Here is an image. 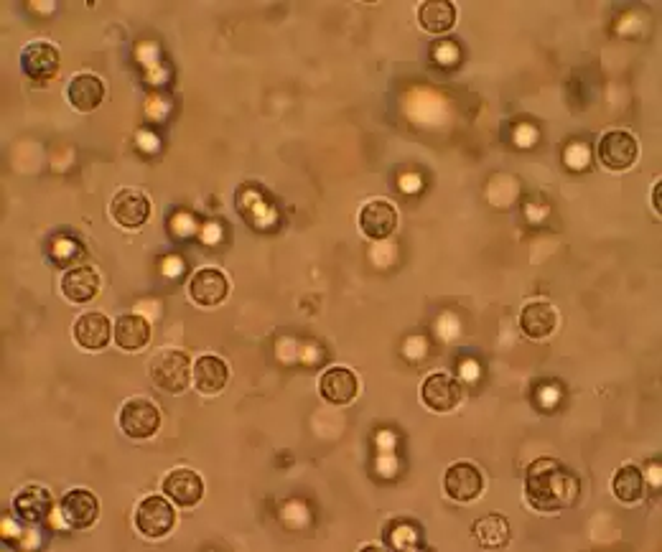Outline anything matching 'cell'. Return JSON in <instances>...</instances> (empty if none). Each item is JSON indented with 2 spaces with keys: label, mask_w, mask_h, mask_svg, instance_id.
Returning <instances> with one entry per match:
<instances>
[{
  "label": "cell",
  "mask_w": 662,
  "mask_h": 552,
  "mask_svg": "<svg viewBox=\"0 0 662 552\" xmlns=\"http://www.w3.org/2000/svg\"><path fill=\"white\" fill-rule=\"evenodd\" d=\"M176 525V514L169 497H146L135 509V527L148 540H161Z\"/></svg>",
  "instance_id": "3"
},
{
  "label": "cell",
  "mask_w": 662,
  "mask_h": 552,
  "mask_svg": "<svg viewBox=\"0 0 662 552\" xmlns=\"http://www.w3.org/2000/svg\"><path fill=\"white\" fill-rule=\"evenodd\" d=\"M421 400L433 413H451L461 402V387L449 374L433 372L423 380Z\"/></svg>",
  "instance_id": "8"
},
{
  "label": "cell",
  "mask_w": 662,
  "mask_h": 552,
  "mask_svg": "<svg viewBox=\"0 0 662 552\" xmlns=\"http://www.w3.org/2000/svg\"><path fill=\"white\" fill-rule=\"evenodd\" d=\"M319 392L331 405H349L360 392V382L357 374L347 367H331L321 374Z\"/></svg>",
  "instance_id": "15"
},
{
  "label": "cell",
  "mask_w": 662,
  "mask_h": 552,
  "mask_svg": "<svg viewBox=\"0 0 662 552\" xmlns=\"http://www.w3.org/2000/svg\"><path fill=\"white\" fill-rule=\"evenodd\" d=\"M398 227V212L388 201H370L360 212V229L370 240H388Z\"/></svg>",
  "instance_id": "16"
},
{
  "label": "cell",
  "mask_w": 662,
  "mask_h": 552,
  "mask_svg": "<svg viewBox=\"0 0 662 552\" xmlns=\"http://www.w3.org/2000/svg\"><path fill=\"white\" fill-rule=\"evenodd\" d=\"M120 428L133 441H148L161 428V413L151 400H128L120 410Z\"/></svg>",
  "instance_id": "4"
},
{
  "label": "cell",
  "mask_w": 662,
  "mask_h": 552,
  "mask_svg": "<svg viewBox=\"0 0 662 552\" xmlns=\"http://www.w3.org/2000/svg\"><path fill=\"white\" fill-rule=\"evenodd\" d=\"M51 494L41 486H26L16 494L13 499V512L18 514V519L23 522H31V525H39L51 514Z\"/></svg>",
  "instance_id": "18"
},
{
  "label": "cell",
  "mask_w": 662,
  "mask_h": 552,
  "mask_svg": "<svg viewBox=\"0 0 662 552\" xmlns=\"http://www.w3.org/2000/svg\"><path fill=\"white\" fill-rule=\"evenodd\" d=\"M520 329L528 339H548L558 329V311L550 303H528L520 313Z\"/></svg>",
  "instance_id": "17"
},
{
  "label": "cell",
  "mask_w": 662,
  "mask_h": 552,
  "mask_svg": "<svg viewBox=\"0 0 662 552\" xmlns=\"http://www.w3.org/2000/svg\"><path fill=\"white\" fill-rule=\"evenodd\" d=\"M67 97L74 110L92 112L105 100V84H102V79H97L95 74H77V77L69 82Z\"/></svg>",
  "instance_id": "21"
},
{
  "label": "cell",
  "mask_w": 662,
  "mask_h": 552,
  "mask_svg": "<svg viewBox=\"0 0 662 552\" xmlns=\"http://www.w3.org/2000/svg\"><path fill=\"white\" fill-rule=\"evenodd\" d=\"M151 341V324L148 318L138 316V313H125L115 321V344L123 352H141L143 346Z\"/></svg>",
  "instance_id": "20"
},
{
  "label": "cell",
  "mask_w": 662,
  "mask_h": 552,
  "mask_svg": "<svg viewBox=\"0 0 662 552\" xmlns=\"http://www.w3.org/2000/svg\"><path fill=\"white\" fill-rule=\"evenodd\" d=\"M72 331H74V341H77L82 349H87V352H100V349H105L115 334L113 326H110V318L102 316V313L97 311L79 316L77 321H74Z\"/></svg>",
  "instance_id": "14"
},
{
  "label": "cell",
  "mask_w": 662,
  "mask_h": 552,
  "mask_svg": "<svg viewBox=\"0 0 662 552\" xmlns=\"http://www.w3.org/2000/svg\"><path fill=\"white\" fill-rule=\"evenodd\" d=\"M525 497L538 512H561L576 504L578 476L558 458H538L525 476Z\"/></svg>",
  "instance_id": "1"
},
{
  "label": "cell",
  "mask_w": 662,
  "mask_h": 552,
  "mask_svg": "<svg viewBox=\"0 0 662 552\" xmlns=\"http://www.w3.org/2000/svg\"><path fill=\"white\" fill-rule=\"evenodd\" d=\"M660 191H662V184H657V186H655V191H652V194H655V199H652V204H655L657 212H660Z\"/></svg>",
  "instance_id": "25"
},
{
  "label": "cell",
  "mask_w": 662,
  "mask_h": 552,
  "mask_svg": "<svg viewBox=\"0 0 662 552\" xmlns=\"http://www.w3.org/2000/svg\"><path fill=\"white\" fill-rule=\"evenodd\" d=\"M596 153H599V161L609 171H627L629 166H634L637 156H640V145H637V138L627 133V130H609L606 135H601Z\"/></svg>",
  "instance_id": "5"
},
{
  "label": "cell",
  "mask_w": 662,
  "mask_h": 552,
  "mask_svg": "<svg viewBox=\"0 0 662 552\" xmlns=\"http://www.w3.org/2000/svg\"><path fill=\"white\" fill-rule=\"evenodd\" d=\"M191 367L194 364L189 362L184 352H179V349H163V352H158L151 359L148 374H151L153 385L158 390L169 392V395H181V392L189 390Z\"/></svg>",
  "instance_id": "2"
},
{
  "label": "cell",
  "mask_w": 662,
  "mask_h": 552,
  "mask_svg": "<svg viewBox=\"0 0 662 552\" xmlns=\"http://www.w3.org/2000/svg\"><path fill=\"white\" fill-rule=\"evenodd\" d=\"M230 380V369H227L225 359L214 357V354H204L191 367V385L197 387L199 395H219L227 387Z\"/></svg>",
  "instance_id": "12"
},
{
  "label": "cell",
  "mask_w": 662,
  "mask_h": 552,
  "mask_svg": "<svg viewBox=\"0 0 662 552\" xmlns=\"http://www.w3.org/2000/svg\"><path fill=\"white\" fill-rule=\"evenodd\" d=\"M100 517V502L92 491L72 489L62 499V519L72 530H87Z\"/></svg>",
  "instance_id": "10"
},
{
  "label": "cell",
  "mask_w": 662,
  "mask_h": 552,
  "mask_svg": "<svg viewBox=\"0 0 662 552\" xmlns=\"http://www.w3.org/2000/svg\"><path fill=\"white\" fill-rule=\"evenodd\" d=\"M474 537H477V542L484 550H500L512 537L510 522L502 514H487V517H482L474 525Z\"/></svg>",
  "instance_id": "23"
},
{
  "label": "cell",
  "mask_w": 662,
  "mask_h": 552,
  "mask_svg": "<svg viewBox=\"0 0 662 552\" xmlns=\"http://www.w3.org/2000/svg\"><path fill=\"white\" fill-rule=\"evenodd\" d=\"M110 217L123 229H138L151 217V201L135 189H120L110 201Z\"/></svg>",
  "instance_id": "6"
},
{
  "label": "cell",
  "mask_w": 662,
  "mask_h": 552,
  "mask_svg": "<svg viewBox=\"0 0 662 552\" xmlns=\"http://www.w3.org/2000/svg\"><path fill=\"white\" fill-rule=\"evenodd\" d=\"M62 293L72 303H90L100 293V275L90 265L67 270L62 278Z\"/></svg>",
  "instance_id": "19"
},
{
  "label": "cell",
  "mask_w": 662,
  "mask_h": 552,
  "mask_svg": "<svg viewBox=\"0 0 662 552\" xmlns=\"http://www.w3.org/2000/svg\"><path fill=\"white\" fill-rule=\"evenodd\" d=\"M612 491L617 494L619 502L637 504L645 497V479L637 466H622L612 479Z\"/></svg>",
  "instance_id": "24"
},
{
  "label": "cell",
  "mask_w": 662,
  "mask_h": 552,
  "mask_svg": "<svg viewBox=\"0 0 662 552\" xmlns=\"http://www.w3.org/2000/svg\"><path fill=\"white\" fill-rule=\"evenodd\" d=\"M163 494H166L176 507H197L204 497V481L197 471L174 469L163 479Z\"/></svg>",
  "instance_id": "11"
},
{
  "label": "cell",
  "mask_w": 662,
  "mask_h": 552,
  "mask_svg": "<svg viewBox=\"0 0 662 552\" xmlns=\"http://www.w3.org/2000/svg\"><path fill=\"white\" fill-rule=\"evenodd\" d=\"M484 479L482 471L474 466V463H454L444 476V491L446 497L454 499V502H474V499L482 494Z\"/></svg>",
  "instance_id": "9"
},
{
  "label": "cell",
  "mask_w": 662,
  "mask_h": 552,
  "mask_svg": "<svg viewBox=\"0 0 662 552\" xmlns=\"http://www.w3.org/2000/svg\"><path fill=\"white\" fill-rule=\"evenodd\" d=\"M418 23L428 34H449L456 23V8L449 0H426L418 8Z\"/></svg>",
  "instance_id": "22"
},
{
  "label": "cell",
  "mask_w": 662,
  "mask_h": 552,
  "mask_svg": "<svg viewBox=\"0 0 662 552\" xmlns=\"http://www.w3.org/2000/svg\"><path fill=\"white\" fill-rule=\"evenodd\" d=\"M189 296L197 306L214 308L219 303H225V298L230 296V280L222 270L202 268L189 280Z\"/></svg>",
  "instance_id": "7"
},
{
  "label": "cell",
  "mask_w": 662,
  "mask_h": 552,
  "mask_svg": "<svg viewBox=\"0 0 662 552\" xmlns=\"http://www.w3.org/2000/svg\"><path fill=\"white\" fill-rule=\"evenodd\" d=\"M21 67L34 82H46L59 72V51L54 44L34 41L21 51Z\"/></svg>",
  "instance_id": "13"
}]
</instances>
